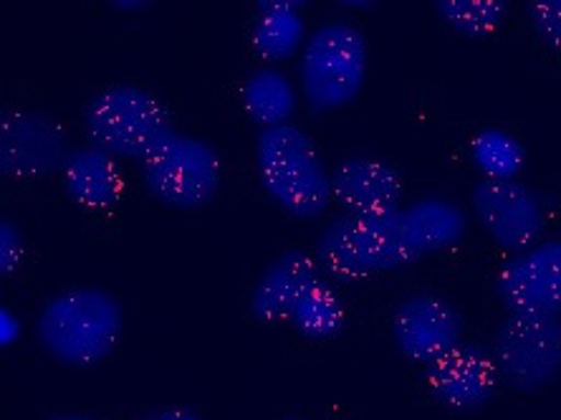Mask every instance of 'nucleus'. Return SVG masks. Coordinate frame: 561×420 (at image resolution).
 Listing matches in <instances>:
<instances>
[{
    "label": "nucleus",
    "mask_w": 561,
    "mask_h": 420,
    "mask_svg": "<svg viewBox=\"0 0 561 420\" xmlns=\"http://www.w3.org/2000/svg\"><path fill=\"white\" fill-rule=\"evenodd\" d=\"M412 236L423 257L431 253L453 249L463 241L468 230V216L458 203L448 201V197H420L405 208Z\"/></svg>",
    "instance_id": "nucleus-17"
},
{
    "label": "nucleus",
    "mask_w": 561,
    "mask_h": 420,
    "mask_svg": "<svg viewBox=\"0 0 561 420\" xmlns=\"http://www.w3.org/2000/svg\"><path fill=\"white\" fill-rule=\"evenodd\" d=\"M425 381L433 398L445 408L478 410L496 395L501 375L489 350L460 342L427 365Z\"/></svg>",
    "instance_id": "nucleus-12"
},
{
    "label": "nucleus",
    "mask_w": 561,
    "mask_h": 420,
    "mask_svg": "<svg viewBox=\"0 0 561 420\" xmlns=\"http://www.w3.org/2000/svg\"><path fill=\"white\" fill-rule=\"evenodd\" d=\"M473 162L485 180H516L524 168V147L503 129H483L473 139Z\"/></svg>",
    "instance_id": "nucleus-20"
},
{
    "label": "nucleus",
    "mask_w": 561,
    "mask_h": 420,
    "mask_svg": "<svg viewBox=\"0 0 561 420\" xmlns=\"http://www.w3.org/2000/svg\"><path fill=\"white\" fill-rule=\"evenodd\" d=\"M508 5L501 0H437L435 13L463 36H485L506 19Z\"/></svg>",
    "instance_id": "nucleus-21"
},
{
    "label": "nucleus",
    "mask_w": 561,
    "mask_h": 420,
    "mask_svg": "<svg viewBox=\"0 0 561 420\" xmlns=\"http://www.w3.org/2000/svg\"><path fill=\"white\" fill-rule=\"evenodd\" d=\"M125 311L110 292L81 286L48 299L36 332L48 355L64 365L87 367L106 360L117 348Z\"/></svg>",
    "instance_id": "nucleus-2"
},
{
    "label": "nucleus",
    "mask_w": 561,
    "mask_h": 420,
    "mask_svg": "<svg viewBox=\"0 0 561 420\" xmlns=\"http://www.w3.org/2000/svg\"><path fill=\"white\" fill-rule=\"evenodd\" d=\"M114 11H145V8H150L147 0H135V3H125V0H119V3H112Z\"/></svg>",
    "instance_id": "nucleus-25"
},
{
    "label": "nucleus",
    "mask_w": 561,
    "mask_h": 420,
    "mask_svg": "<svg viewBox=\"0 0 561 420\" xmlns=\"http://www.w3.org/2000/svg\"><path fill=\"white\" fill-rule=\"evenodd\" d=\"M317 257L336 279H357L394 271L423 259L405 208L382 216H340L329 220L317 241Z\"/></svg>",
    "instance_id": "nucleus-1"
},
{
    "label": "nucleus",
    "mask_w": 561,
    "mask_h": 420,
    "mask_svg": "<svg viewBox=\"0 0 561 420\" xmlns=\"http://www.w3.org/2000/svg\"><path fill=\"white\" fill-rule=\"evenodd\" d=\"M243 104L263 129L288 125L296 112V89L291 79L274 66L253 71L243 84Z\"/></svg>",
    "instance_id": "nucleus-18"
},
{
    "label": "nucleus",
    "mask_w": 561,
    "mask_h": 420,
    "mask_svg": "<svg viewBox=\"0 0 561 420\" xmlns=\"http://www.w3.org/2000/svg\"><path fill=\"white\" fill-rule=\"evenodd\" d=\"M286 420H299V418H286Z\"/></svg>",
    "instance_id": "nucleus-29"
},
{
    "label": "nucleus",
    "mask_w": 561,
    "mask_h": 420,
    "mask_svg": "<svg viewBox=\"0 0 561 420\" xmlns=\"http://www.w3.org/2000/svg\"><path fill=\"white\" fill-rule=\"evenodd\" d=\"M342 8H375V3H342Z\"/></svg>",
    "instance_id": "nucleus-28"
},
{
    "label": "nucleus",
    "mask_w": 561,
    "mask_h": 420,
    "mask_svg": "<svg viewBox=\"0 0 561 420\" xmlns=\"http://www.w3.org/2000/svg\"><path fill=\"white\" fill-rule=\"evenodd\" d=\"M23 261V234L11 218H3L0 224V271L3 276H11Z\"/></svg>",
    "instance_id": "nucleus-23"
},
{
    "label": "nucleus",
    "mask_w": 561,
    "mask_h": 420,
    "mask_svg": "<svg viewBox=\"0 0 561 420\" xmlns=\"http://www.w3.org/2000/svg\"><path fill=\"white\" fill-rule=\"evenodd\" d=\"M64 188L71 201L92 211L117 205L122 195V170L110 152L96 145L79 147L64 164Z\"/></svg>",
    "instance_id": "nucleus-15"
},
{
    "label": "nucleus",
    "mask_w": 561,
    "mask_h": 420,
    "mask_svg": "<svg viewBox=\"0 0 561 420\" xmlns=\"http://www.w3.org/2000/svg\"><path fill=\"white\" fill-rule=\"evenodd\" d=\"M301 89L313 112H332L362 92L367 77V41L352 23H327L304 44Z\"/></svg>",
    "instance_id": "nucleus-5"
},
{
    "label": "nucleus",
    "mask_w": 561,
    "mask_h": 420,
    "mask_svg": "<svg viewBox=\"0 0 561 420\" xmlns=\"http://www.w3.org/2000/svg\"><path fill=\"white\" fill-rule=\"evenodd\" d=\"M13 315L8 309H3V344H11L13 342V334H11V327H13Z\"/></svg>",
    "instance_id": "nucleus-26"
},
{
    "label": "nucleus",
    "mask_w": 561,
    "mask_h": 420,
    "mask_svg": "<svg viewBox=\"0 0 561 420\" xmlns=\"http://www.w3.org/2000/svg\"><path fill=\"white\" fill-rule=\"evenodd\" d=\"M499 375L516 390H541L561 375V319L511 315L493 337Z\"/></svg>",
    "instance_id": "nucleus-7"
},
{
    "label": "nucleus",
    "mask_w": 561,
    "mask_h": 420,
    "mask_svg": "<svg viewBox=\"0 0 561 420\" xmlns=\"http://www.w3.org/2000/svg\"><path fill=\"white\" fill-rule=\"evenodd\" d=\"M69 139L51 117L38 112H11L0 127V170L8 178L36 180L64 168Z\"/></svg>",
    "instance_id": "nucleus-9"
},
{
    "label": "nucleus",
    "mask_w": 561,
    "mask_h": 420,
    "mask_svg": "<svg viewBox=\"0 0 561 420\" xmlns=\"http://www.w3.org/2000/svg\"><path fill=\"white\" fill-rule=\"evenodd\" d=\"M48 420H96V418L81 416V413H66V416H56V418H48Z\"/></svg>",
    "instance_id": "nucleus-27"
},
{
    "label": "nucleus",
    "mask_w": 561,
    "mask_h": 420,
    "mask_svg": "<svg viewBox=\"0 0 561 420\" xmlns=\"http://www.w3.org/2000/svg\"><path fill=\"white\" fill-rule=\"evenodd\" d=\"M319 263L304 251H284L255 284L251 296V315L261 322L288 319L296 302L319 282Z\"/></svg>",
    "instance_id": "nucleus-14"
},
{
    "label": "nucleus",
    "mask_w": 561,
    "mask_h": 420,
    "mask_svg": "<svg viewBox=\"0 0 561 420\" xmlns=\"http://www.w3.org/2000/svg\"><path fill=\"white\" fill-rule=\"evenodd\" d=\"M473 211L501 249L522 253L541 241L547 213L541 197L518 180H481L473 188Z\"/></svg>",
    "instance_id": "nucleus-8"
},
{
    "label": "nucleus",
    "mask_w": 561,
    "mask_h": 420,
    "mask_svg": "<svg viewBox=\"0 0 561 420\" xmlns=\"http://www.w3.org/2000/svg\"><path fill=\"white\" fill-rule=\"evenodd\" d=\"M259 178L266 193L296 218H317L332 201V175L317 145L294 125L261 132Z\"/></svg>",
    "instance_id": "nucleus-3"
},
{
    "label": "nucleus",
    "mask_w": 561,
    "mask_h": 420,
    "mask_svg": "<svg viewBox=\"0 0 561 420\" xmlns=\"http://www.w3.org/2000/svg\"><path fill=\"white\" fill-rule=\"evenodd\" d=\"M529 15L536 33L549 46L561 52V0H541L529 5Z\"/></svg>",
    "instance_id": "nucleus-22"
},
{
    "label": "nucleus",
    "mask_w": 561,
    "mask_h": 420,
    "mask_svg": "<svg viewBox=\"0 0 561 420\" xmlns=\"http://www.w3.org/2000/svg\"><path fill=\"white\" fill-rule=\"evenodd\" d=\"M145 185L157 201L180 211L208 205L220 188V155L210 143L172 135L142 162Z\"/></svg>",
    "instance_id": "nucleus-6"
},
{
    "label": "nucleus",
    "mask_w": 561,
    "mask_h": 420,
    "mask_svg": "<svg viewBox=\"0 0 561 420\" xmlns=\"http://www.w3.org/2000/svg\"><path fill=\"white\" fill-rule=\"evenodd\" d=\"M392 340L408 360L431 365L463 342V315L440 296H408L394 307Z\"/></svg>",
    "instance_id": "nucleus-11"
},
{
    "label": "nucleus",
    "mask_w": 561,
    "mask_h": 420,
    "mask_svg": "<svg viewBox=\"0 0 561 420\" xmlns=\"http://www.w3.org/2000/svg\"><path fill=\"white\" fill-rule=\"evenodd\" d=\"M288 319H291L296 332L309 337V340L321 342L342 332L346 315L336 292L319 279V282L296 302V307Z\"/></svg>",
    "instance_id": "nucleus-19"
},
{
    "label": "nucleus",
    "mask_w": 561,
    "mask_h": 420,
    "mask_svg": "<svg viewBox=\"0 0 561 420\" xmlns=\"http://www.w3.org/2000/svg\"><path fill=\"white\" fill-rule=\"evenodd\" d=\"M301 8L304 3H288V0H263L259 3V19L253 21L251 44L263 59L286 61L299 52L307 41Z\"/></svg>",
    "instance_id": "nucleus-16"
},
{
    "label": "nucleus",
    "mask_w": 561,
    "mask_h": 420,
    "mask_svg": "<svg viewBox=\"0 0 561 420\" xmlns=\"http://www.w3.org/2000/svg\"><path fill=\"white\" fill-rule=\"evenodd\" d=\"M150 420H201V416H195L193 410L187 408H164L160 413H154Z\"/></svg>",
    "instance_id": "nucleus-24"
},
{
    "label": "nucleus",
    "mask_w": 561,
    "mask_h": 420,
    "mask_svg": "<svg viewBox=\"0 0 561 420\" xmlns=\"http://www.w3.org/2000/svg\"><path fill=\"white\" fill-rule=\"evenodd\" d=\"M87 132L99 150L112 158L145 162L175 129L160 99L147 89L119 84L89 102Z\"/></svg>",
    "instance_id": "nucleus-4"
},
{
    "label": "nucleus",
    "mask_w": 561,
    "mask_h": 420,
    "mask_svg": "<svg viewBox=\"0 0 561 420\" xmlns=\"http://www.w3.org/2000/svg\"><path fill=\"white\" fill-rule=\"evenodd\" d=\"M332 197L346 216H382L400 208L402 178L382 160L350 158L332 172Z\"/></svg>",
    "instance_id": "nucleus-13"
},
{
    "label": "nucleus",
    "mask_w": 561,
    "mask_h": 420,
    "mask_svg": "<svg viewBox=\"0 0 561 420\" xmlns=\"http://www.w3.org/2000/svg\"><path fill=\"white\" fill-rule=\"evenodd\" d=\"M499 296L511 315H561V238L516 253L499 276Z\"/></svg>",
    "instance_id": "nucleus-10"
}]
</instances>
